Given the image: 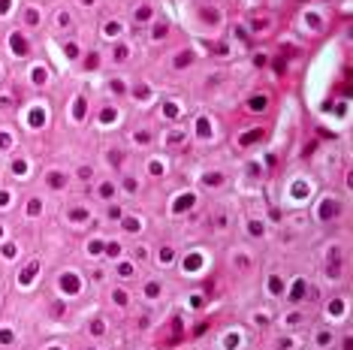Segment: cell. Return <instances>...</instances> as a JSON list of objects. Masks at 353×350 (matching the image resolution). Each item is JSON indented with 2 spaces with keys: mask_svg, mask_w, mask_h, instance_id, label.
Returning a JSON list of instances; mask_svg holds the SVG:
<instances>
[{
  "mask_svg": "<svg viewBox=\"0 0 353 350\" xmlns=\"http://www.w3.org/2000/svg\"><path fill=\"white\" fill-rule=\"evenodd\" d=\"M251 109H266V97H254L251 100Z\"/></svg>",
  "mask_w": 353,
  "mask_h": 350,
  "instance_id": "484cf974",
  "label": "cell"
},
{
  "mask_svg": "<svg viewBox=\"0 0 353 350\" xmlns=\"http://www.w3.org/2000/svg\"><path fill=\"white\" fill-rule=\"evenodd\" d=\"M157 263H160V266H172L175 263V251L166 245V248H160V251H157Z\"/></svg>",
  "mask_w": 353,
  "mask_h": 350,
  "instance_id": "7c38bea8",
  "label": "cell"
},
{
  "mask_svg": "<svg viewBox=\"0 0 353 350\" xmlns=\"http://www.w3.org/2000/svg\"><path fill=\"white\" fill-rule=\"evenodd\" d=\"M166 33H169V24L163 21V24H157V27H154V40H160V36H166Z\"/></svg>",
  "mask_w": 353,
  "mask_h": 350,
  "instance_id": "603a6c76",
  "label": "cell"
},
{
  "mask_svg": "<svg viewBox=\"0 0 353 350\" xmlns=\"http://www.w3.org/2000/svg\"><path fill=\"white\" fill-rule=\"evenodd\" d=\"M133 15H136V21H139V18H148V15H151V9H148V6H142V9H136Z\"/></svg>",
  "mask_w": 353,
  "mask_h": 350,
  "instance_id": "f1b7e54d",
  "label": "cell"
},
{
  "mask_svg": "<svg viewBox=\"0 0 353 350\" xmlns=\"http://www.w3.org/2000/svg\"><path fill=\"white\" fill-rule=\"evenodd\" d=\"M103 33L109 36V40H121V33H124V24H121V21H109Z\"/></svg>",
  "mask_w": 353,
  "mask_h": 350,
  "instance_id": "8fae6325",
  "label": "cell"
},
{
  "mask_svg": "<svg viewBox=\"0 0 353 350\" xmlns=\"http://www.w3.org/2000/svg\"><path fill=\"white\" fill-rule=\"evenodd\" d=\"M58 24H61V27H70V24H72V18H70L67 12H61V15H58Z\"/></svg>",
  "mask_w": 353,
  "mask_h": 350,
  "instance_id": "d4e9b609",
  "label": "cell"
},
{
  "mask_svg": "<svg viewBox=\"0 0 353 350\" xmlns=\"http://www.w3.org/2000/svg\"><path fill=\"white\" fill-rule=\"evenodd\" d=\"M314 344L326 350V347H332V344H335V335H332V332H326V329H320V332H314Z\"/></svg>",
  "mask_w": 353,
  "mask_h": 350,
  "instance_id": "ba28073f",
  "label": "cell"
},
{
  "mask_svg": "<svg viewBox=\"0 0 353 350\" xmlns=\"http://www.w3.org/2000/svg\"><path fill=\"white\" fill-rule=\"evenodd\" d=\"M12 172H15V178H18V172H21V178H27L24 172H27V160H15L12 163Z\"/></svg>",
  "mask_w": 353,
  "mask_h": 350,
  "instance_id": "7402d4cb",
  "label": "cell"
},
{
  "mask_svg": "<svg viewBox=\"0 0 353 350\" xmlns=\"http://www.w3.org/2000/svg\"><path fill=\"white\" fill-rule=\"evenodd\" d=\"M94 193H97V200H100V203H112V200L118 197V181H115V178H103V181L97 184Z\"/></svg>",
  "mask_w": 353,
  "mask_h": 350,
  "instance_id": "7a4b0ae2",
  "label": "cell"
},
{
  "mask_svg": "<svg viewBox=\"0 0 353 350\" xmlns=\"http://www.w3.org/2000/svg\"><path fill=\"white\" fill-rule=\"evenodd\" d=\"M24 18H27V24H30V27H36V24H39V12H36L33 6H30V9L24 12Z\"/></svg>",
  "mask_w": 353,
  "mask_h": 350,
  "instance_id": "44dd1931",
  "label": "cell"
},
{
  "mask_svg": "<svg viewBox=\"0 0 353 350\" xmlns=\"http://www.w3.org/2000/svg\"><path fill=\"white\" fill-rule=\"evenodd\" d=\"M254 323H257V326H266L269 320H266V314H260V311H254Z\"/></svg>",
  "mask_w": 353,
  "mask_h": 350,
  "instance_id": "83f0119b",
  "label": "cell"
},
{
  "mask_svg": "<svg viewBox=\"0 0 353 350\" xmlns=\"http://www.w3.org/2000/svg\"><path fill=\"white\" fill-rule=\"evenodd\" d=\"M121 187H124V190H127V193H130V197H133V193H136V190H139V178H136V175H133V172H127V175H124V178H121Z\"/></svg>",
  "mask_w": 353,
  "mask_h": 350,
  "instance_id": "4fadbf2b",
  "label": "cell"
},
{
  "mask_svg": "<svg viewBox=\"0 0 353 350\" xmlns=\"http://www.w3.org/2000/svg\"><path fill=\"white\" fill-rule=\"evenodd\" d=\"M296 347H299V338H293V335H281L275 341V350H296Z\"/></svg>",
  "mask_w": 353,
  "mask_h": 350,
  "instance_id": "30bf717a",
  "label": "cell"
},
{
  "mask_svg": "<svg viewBox=\"0 0 353 350\" xmlns=\"http://www.w3.org/2000/svg\"><path fill=\"white\" fill-rule=\"evenodd\" d=\"M112 61H115V64H127V61H130V46H118V49H112Z\"/></svg>",
  "mask_w": 353,
  "mask_h": 350,
  "instance_id": "5bb4252c",
  "label": "cell"
},
{
  "mask_svg": "<svg viewBox=\"0 0 353 350\" xmlns=\"http://www.w3.org/2000/svg\"><path fill=\"white\" fill-rule=\"evenodd\" d=\"M302 323H308V314L305 311H287V314H281V326L284 329H296V326H302Z\"/></svg>",
  "mask_w": 353,
  "mask_h": 350,
  "instance_id": "3957f363",
  "label": "cell"
},
{
  "mask_svg": "<svg viewBox=\"0 0 353 350\" xmlns=\"http://www.w3.org/2000/svg\"><path fill=\"white\" fill-rule=\"evenodd\" d=\"M106 217H112V220H121L124 214H121V209H118V206H109V211H106Z\"/></svg>",
  "mask_w": 353,
  "mask_h": 350,
  "instance_id": "cb8c5ba5",
  "label": "cell"
},
{
  "mask_svg": "<svg viewBox=\"0 0 353 350\" xmlns=\"http://www.w3.org/2000/svg\"><path fill=\"white\" fill-rule=\"evenodd\" d=\"M109 260H124V245L121 242H106V251H103Z\"/></svg>",
  "mask_w": 353,
  "mask_h": 350,
  "instance_id": "52a82bcc",
  "label": "cell"
},
{
  "mask_svg": "<svg viewBox=\"0 0 353 350\" xmlns=\"http://www.w3.org/2000/svg\"><path fill=\"white\" fill-rule=\"evenodd\" d=\"M39 209H43V200H39V197H30V206H27V214H30V217H36V214H39Z\"/></svg>",
  "mask_w": 353,
  "mask_h": 350,
  "instance_id": "d6986e66",
  "label": "cell"
},
{
  "mask_svg": "<svg viewBox=\"0 0 353 350\" xmlns=\"http://www.w3.org/2000/svg\"><path fill=\"white\" fill-rule=\"evenodd\" d=\"M112 302H115L118 308H127V305H130V293H127L124 287H115V290H112Z\"/></svg>",
  "mask_w": 353,
  "mask_h": 350,
  "instance_id": "9c48e42d",
  "label": "cell"
},
{
  "mask_svg": "<svg viewBox=\"0 0 353 350\" xmlns=\"http://www.w3.org/2000/svg\"><path fill=\"white\" fill-rule=\"evenodd\" d=\"M163 293H166V287H163V281H160V278L145 281V284H142V290H139V296H142V299H148V302L163 299Z\"/></svg>",
  "mask_w": 353,
  "mask_h": 350,
  "instance_id": "6da1fadb",
  "label": "cell"
},
{
  "mask_svg": "<svg viewBox=\"0 0 353 350\" xmlns=\"http://www.w3.org/2000/svg\"><path fill=\"white\" fill-rule=\"evenodd\" d=\"M49 350H64V347H61V344H58V341H55V344H52V347H49Z\"/></svg>",
  "mask_w": 353,
  "mask_h": 350,
  "instance_id": "f546056e",
  "label": "cell"
},
{
  "mask_svg": "<svg viewBox=\"0 0 353 350\" xmlns=\"http://www.w3.org/2000/svg\"><path fill=\"white\" fill-rule=\"evenodd\" d=\"M88 350H100V347H88Z\"/></svg>",
  "mask_w": 353,
  "mask_h": 350,
  "instance_id": "4dcf8cb0",
  "label": "cell"
},
{
  "mask_svg": "<svg viewBox=\"0 0 353 350\" xmlns=\"http://www.w3.org/2000/svg\"><path fill=\"white\" fill-rule=\"evenodd\" d=\"M248 223H251V226H248V229H251V236H263V232H266L263 220H248Z\"/></svg>",
  "mask_w": 353,
  "mask_h": 350,
  "instance_id": "ffe728a7",
  "label": "cell"
},
{
  "mask_svg": "<svg viewBox=\"0 0 353 350\" xmlns=\"http://www.w3.org/2000/svg\"><path fill=\"white\" fill-rule=\"evenodd\" d=\"M75 178L82 181V184L94 181V166H88V163H85V166H78V169H75Z\"/></svg>",
  "mask_w": 353,
  "mask_h": 350,
  "instance_id": "e0dca14e",
  "label": "cell"
},
{
  "mask_svg": "<svg viewBox=\"0 0 353 350\" xmlns=\"http://www.w3.org/2000/svg\"><path fill=\"white\" fill-rule=\"evenodd\" d=\"M46 181H49V187H52V190H64V187L70 184V175H67V172H61V169H52V172L46 175Z\"/></svg>",
  "mask_w": 353,
  "mask_h": 350,
  "instance_id": "5b68a950",
  "label": "cell"
},
{
  "mask_svg": "<svg viewBox=\"0 0 353 350\" xmlns=\"http://www.w3.org/2000/svg\"><path fill=\"white\" fill-rule=\"evenodd\" d=\"M133 254H136V260H145V257H148V248H145V245H136Z\"/></svg>",
  "mask_w": 353,
  "mask_h": 350,
  "instance_id": "4316f807",
  "label": "cell"
},
{
  "mask_svg": "<svg viewBox=\"0 0 353 350\" xmlns=\"http://www.w3.org/2000/svg\"><path fill=\"white\" fill-rule=\"evenodd\" d=\"M148 172H151V175H154V178H160V175H163V172H166V163H160V160H157V157H154V160H151V163H148Z\"/></svg>",
  "mask_w": 353,
  "mask_h": 350,
  "instance_id": "ac0fdd59",
  "label": "cell"
},
{
  "mask_svg": "<svg viewBox=\"0 0 353 350\" xmlns=\"http://www.w3.org/2000/svg\"><path fill=\"white\" fill-rule=\"evenodd\" d=\"M130 139H133V142H139V145H151L154 133H151V130H133V133H130Z\"/></svg>",
  "mask_w": 353,
  "mask_h": 350,
  "instance_id": "2e32d148",
  "label": "cell"
},
{
  "mask_svg": "<svg viewBox=\"0 0 353 350\" xmlns=\"http://www.w3.org/2000/svg\"><path fill=\"white\" fill-rule=\"evenodd\" d=\"M115 275H118V278H121V281H133V278L139 275V272H136V266H133L130 260H121V263H118V266H115Z\"/></svg>",
  "mask_w": 353,
  "mask_h": 350,
  "instance_id": "277c9868",
  "label": "cell"
},
{
  "mask_svg": "<svg viewBox=\"0 0 353 350\" xmlns=\"http://www.w3.org/2000/svg\"><path fill=\"white\" fill-rule=\"evenodd\" d=\"M121 226H124V232H142V229H145V217L124 214V217H121Z\"/></svg>",
  "mask_w": 353,
  "mask_h": 350,
  "instance_id": "8992f818",
  "label": "cell"
},
{
  "mask_svg": "<svg viewBox=\"0 0 353 350\" xmlns=\"http://www.w3.org/2000/svg\"><path fill=\"white\" fill-rule=\"evenodd\" d=\"M266 290H269V296H278V293L284 290V281H281V275H272V278H269V284H266Z\"/></svg>",
  "mask_w": 353,
  "mask_h": 350,
  "instance_id": "9a60e30c",
  "label": "cell"
}]
</instances>
